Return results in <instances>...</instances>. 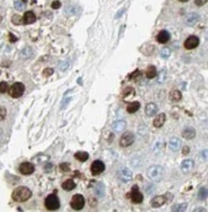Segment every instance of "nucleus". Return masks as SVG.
Returning a JSON list of instances; mask_svg holds the SVG:
<instances>
[{
  "label": "nucleus",
  "instance_id": "1",
  "mask_svg": "<svg viewBox=\"0 0 208 212\" xmlns=\"http://www.w3.org/2000/svg\"><path fill=\"white\" fill-rule=\"evenodd\" d=\"M32 197V191L31 189H28L27 186H19L15 190L12 192V198L14 202H18V203H22V202H26Z\"/></svg>",
  "mask_w": 208,
  "mask_h": 212
},
{
  "label": "nucleus",
  "instance_id": "2",
  "mask_svg": "<svg viewBox=\"0 0 208 212\" xmlns=\"http://www.w3.org/2000/svg\"><path fill=\"white\" fill-rule=\"evenodd\" d=\"M164 168L160 165H151L150 168L147 169V177L150 178L151 181L158 182L164 177Z\"/></svg>",
  "mask_w": 208,
  "mask_h": 212
},
{
  "label": "nucleus",
  "instance_id": "3",
  "mask_svg": "<svg viewBox=\"0 0 208 212\" xmlns=\"http://www.w3.org/2000/svg\"><path fill=\"white\" fill-rule=\"evenodd\" d=\"M60 200H58V196L56 194H48L46 199H44V206L47 210L49 211H55V210H58L60 209Z\"/></svg>",
  "mask_w": 208,
  "mask_h": 212
},
{
  "label": "nucleus",
  "instance_id": "4",
  "mask_svg": "<svg viewBox=\"0 0 208 212\" xmlns=\"http://www.w3.org/2000/svg\"><path fill=\"white\" fill-rule=\"evenodd\" d=\"M8 93L13 98H19V97L22 96L23 93H25V84L21 83V82H15V83H13L11 86Z\"/></svg>",
  "mask_w": 208,
  "mask_h": 212
},
{
  "label": "nucleus",
  "instance_id": "5",
  "mask_svg": "<svg viewBox=\"0 0 208 212\" xmlns=\"http://www.w3.org/2000/svg\"><path fill=\"white\" fill-rule=\"evenodd\" d=\"M84 204H85V199L82 194L77 193V194H74L73 197H71V200H70V206L73 210H76V211H79V210H82L84 208Z\"/></svg>",
  "mask_w": 208,
  "mask_h": 212
},
{
  "label": "nucleus",
  "instance_id": "6",
  "mask_svg": "<svg viewBox=\"0 0 208 212\" xmlns=\"http://www.w3.org/2000/svg\"><path fill=\"white\" fill-rule=\"evenodd\" d=\"M133 143H134V135H133V133H131V131L124 133L119 140V146H122V148H128V146H132Z\"/></svg>",
  "mask_w": 208,
  "mask_h": 212
},
{
  "label": "nucleus",
  "instance_id": "7",
  "mask_svg": "<svg viewBox=\"0 0 208 212\" xmlns=\"http://www.w3.org/2000/svg\"><path fill=\"white\" fill-rule=\"evenodd\" d=\"M90 170H91V173H93L94 176H98V175H101L102 172H104L105 164L103 163L101 159H96V161H94L93 164H91Z\"/></svg>",
  "mask_w": 208,
  "mask_h": 212
},
{
  "label": "nucleus",
  "instance_id": "8",
  "mask_svg": "<svg viewBox=\"0 0 208 212\" xmlns=\"http://www.w3.org/2000/svg\"><path fill=\"white\" fill-rule=\"evenodd\" d=\"M143 193L139 191L138 185H133L132 190H131V202L133 204H140L143 202Z\"/></svg>",
  "mask_w": 208,
  "mask_h": 212
},
{
  "label": "nucleus",
  "instance_id": "9",
  "mask_svg": "<svg viewBox=\"0 0 208 212\" xmlns=\"http://www.w3.org/2000/svg\"><path fill=\"white\" fill-rule=\"evenodd\" d=\"M132 178V171L128 168H123L118 171V179L122 183H129Z\"/></svg>",
  "mask_w": 208,
  "mask_h": 212
},
{
  "label": "nucleus",
  "instance_id": "10",
  "mask_svg": "<svg viewBox=\"0 0 208 212\" xmlns=\"http://www.w3.org/2000/svg\"><path fill=\"white\" fill-rule=\"evenodd\" d=\"M199 44H200V39L198 38V36L190 35L185 40V42H184V47H185L186 49H194V48L198 47V45Z\"/></svg>",
  "mask_w": 208,
  "mask_h": 212
},
{
  "label": "nucleus",
  "instance_id": "11",
  "mask_svg": "<svg viewBox=\"0 0 208 212\" xmlns=\"http://www.w3.org/2000/svg\"><path fill=\"white\" fill-rule=\"evenodd\" d=\"M34 170H35V167H34L32 163H29V162L21 163L20 164V167H19V171H20V173L25 175V176L32 175V173L34 172Z\"/></svg>",
  "mask_w": 208,
  "mask_h": 212
},
{
  "label": "nucleus",
  "instance_id": "12",
  "mask_svg": "<svg viewBox=\"0 0 208 212\" xmlns=\"http://www.w3.org/2000/svg\"><path fill=\"white\" fill-rule=\"evenodd\" d=\"M164 204H166V197L165 194H159V196H155L151 199V206L153 209H158L161 208Z\"/></svg>",
  "mask_w": 208,
  "mask_h": 212
},
{
  "label": "nucleus",
  "instance_id": "13",
  "mask_svg": "<svg viewBox=\"0 0 208 212\" xmlns=\"http://www.w3.org/2000/svg\"><path fill=\"white\" fill-rule=\"evenodd\" d=\"M194 169V161L193 159H185V161H182L181 163V170L184 173H188L190 172L192 170Z\"/></svg>",
  "mask_w": 208,
  "mask_h": 212
},
{
  "label": "nucleus",
  "instance_id": "14",
  "mask_svg": "<svg viewBox=\"0 0 208 212\" xmlns=\"http://www.w3.org/2000/svg\"><path fill=\"white\" fill-rule=\"evenodd\" d=\"M125 129H126V122L124 119H118L112 123V130L115 133H123Z\"/></svg>",
  "mask_w": 208,
  "mask_h": 212
},
{
  "label": "nucleus",
  "instance_id": "15",
  "mask_svg": "<svg viewBox=\"0 0 208 212\" xmlns=\"http://www.w3.org/2000/svg\"><path fill=\"white\" fill-rule=\"evenodd\" d=\"M157 41L159 42V44H166V42H168L170 41V39H171V34L168 33V31H165V29H163V31H160L158 34H157Z\"/></svg>",
  "mask_w": 208,
  "mask_h": 212
},
{
  "label": "nucleus",
  "instance_id": "16",
  "mask_svg": "<svg viewBox=\"0 0 208 212\" xmlns=\"http://www.w3.org/2000/svg\"><path fill=\"white\" fill-rule=\"evenodd\" d=\"M158 113V106L155 104V102H150L145 106V114L147 116H155Z\"/></svg>",
  "mask_w": 208,
  "mask_h": 212
},
{
  "label": "nucleus",
  "instance_id": "17",
  "mask_svg": "<svg viewBox=\"0 0 208 212\" xmlns=\"http://www.w3.org/2000/svg\"><path fill=\"white\" fill-rule=\"evenodd\" d=\"M36 20V15L33 11H27L23 14V24L26 25H31V24H34Z\"/></svg>",
  "mask_w": 208,
  "mask_h": 212
},
{
  "label": "nucleus",
  "instance_id": "18",
  "mask_svg": "<svg viewBox=\"0 0 208 212\" xmlns=\"http://www.w3.org/2000/svg\"><path fill=\"white\" fill-rule=\"evenodd\" d=\"M199 20H200V15L198 13H195V12L188 13L186 15V24L188 26H193V25H195Z\"/></svg>",
  "mask_w": 208,
  "mask_h": 212
},
{
  "label": "nucleus",
  "instance_id": "19",
  "mask_svg": "<svg viewBox=\"0 0 208 212\" xmlns=\"http://www.w3.org/2000/svg\"><path fill=\"white\" fill-rule=\"evenodd\" d=\"M181 146V141L178 138V137H172L170 141H168V148L172 151H178L179 148Z\"/></svg>",
  "mask_w": 208,
  "mask_h": 212
},
{
  "label": "nucleus",
  "instance_id": "20",
  "mask_svg": "<svg viewBox=\"0 0 208 212\" xmlns=\"http://www.w3.org/2000/svg\"><path fill=\"white\" fill-rule=\"evenodd\" d=\"M165 121H166V115H165L164 113H161L159 115H157L153 119V125H155V128H161L163 125H164Z\"/></svg>",
  "mask_w": 208,
  "mask_h": 212
},
{
  "label": "nucleus",
  "instance_id": "21",
  "mask_svg": "<svg viewBox=\"0 0 208 212\" xmlns=\"http://www.w3.org/2000/svg\"><path fill=\"white\" fill-rule=\"evenodd\" d=\"M33 55H34V50H33L32 47H25V48L20 52V58H21L22 60H27V59L33 58Z\"/></svg>",
  "mask_w": 208,
  "mask_h": 212
},
{
  "label": "nucleus",
  "instance_id": "22",
  "mask_svg": "<svg viewBox=\"0 0 208 212\" xmlns=\"http://www.w3.org/2000/svg\"><path fill=\"white\" fill-rule=\"evenodd\" d=\"M182 137L185 140H193L195 137V130L192 127H187L182 130Z\"/></svg>",
  "mask_w": 208,
  "mask_h": 212
},
{
  "label": "nucleus",
  "instance_id": "23",
  "mask_svg": "<svg viewBox=\"0 0 208 212\" xmlns=\"http://www.w3.org/2000/svg\"><path fill=\"white\" fill-rule=\"evenodd\" d=\"M139 108H140V102L134 101V102L129 103L128 107H126V111L130 113V114H134V113H137V111L139 110Z\"/></svg>",
  "mask_w": 208,
  "mask_h": 212
},
{
  "label": "nucleus",
  "instance_id": "24",
  "mask_svg": "<svg viewBox=\"0 0 208 212\" xmlns=\"http://www.w3.org/2000/svg\"><path fill=\"white\" fill-rule=\"evenodd\" d=\"M49 158H50V157H49L48 155L39 154V155H36L35 157H33V158H32V161H34V162H35V163H38V164H42V163H44V162L47 163V162L49 161Z\"/></svg>",
  "mask_w": 208,
  "mask_h": 212
},
{
  "label": "nucleus",
  "instance_id": "25",
  "mask_svg": "<svg viewBox=\"0 0 208 212\" xmlns=\"http://www.w3.org/2000/svg\"><path fill=\"white\" fill-rule=\"evenodd\" d=\"M140 52H142L143 54H145V55H151V54H153V52H155V46L151 44L143 45L142 47H140Z\"/></svg>",
  "mask_w": 208,
  "mask_h": 212
},
{
  "label": "nucleus",
  "instance_id": "26",
  "mask_svg": "<svg viewBox=\"0 0 208 212\" xmlns=\"http://www.w3.org/2000/svg\"><path fill=\"white\" fill-rule=\"evenodd\" d=\"M158 74V72H157V68H155L153 65H150V66L147 67V69H146V77L147 79H155V76Z\"/></svg>",
  "mask_w": 208,
  "mask_h": 212
},
{
  "label": "nucleus",
  "instance_id": "27",
  "mask_svg": "<svg viewBox=\"0 0 208 212\" xmlns=\"http://www.w3.org/2000/svg\"><path fill=\"white\" fill-rule=\"evenodd\" d=\"M170 98H171V101H173V102H179L182 98L181 92H180V90H178V89L172 90V92L170 93Z\"/></svg>",
  "mask_w": 208,
  "mask_h": 212
},
{
  "label": "nucleus",
  "instance_id": "28",
  "mask_svg": "<svg viewBox=\"0 0 208 212\" xmlns=\"http://www.w3.org/2000/svg\"><path fill=\"white\" fill-rule=\"evenodd\" d=\"M75 182L73 181V179H66V181L63 182L62 183V189H64L66 191H71V190H74L75 189Z\"/></svg>",
  "mask_w": 208,
  "mask_h": 212
},
{
  "label": "nucleus",
  "instance_id": "29",
  "mask_svg": "<svg viewBox=\"0 0 208 212\" xmlns=\"http://www.w3.org/2000/svg\"><path fill=\"white\" fill-rule=\"evenodd\" d=\"M75 158L80 162H85L89 158V154L87 151H77L75 154Z\"/></svg>",
  "mask_w": 208,
  "mask_h": 212
},
{
  "label": "nucleus",
  "instance_id": "30",
  "mask_svg": "<svg viewBox=\"0 0 208 212\" xmlns=\"http://www.w3.org/2000/svg\"><path fill=\"white\" fill-rule=\"evenodd\" d=\"M187 208H188V205L187 203H181V204H175V205H173L172 206V211L173 212H181V211H186Z\"/></svg>",
  "mask_w": 208,
  "mask_h": 212
},
{
  "label": "nucleus",
  "instance_id": "31",
  "mask_svg": "<svg viewBox=\"0 0 208 212\" xmlns=\"http://www.w3.org/2000/svg\"><path fill=\"white\" fill-rule=\"evenodd\" d=\"M157 75H158V74H157ZM167 76H168L167 71H166L165 68H163V69L159 72V75H158V82H159V83H164L165 81L167 80Z\"/></svg>",
  "mask_w": 208,
  "mask_h": 212
},
{
  "label": "nucleus",
  "instance_id": "32",
  "mask_svg": "<svg viewBox=\"0 0 208 212\" xmlns=\"http://www.w3.org/2000/svg\"><path fill=\"white\" fill-rule=\"evenodd\" d=\"M134 94H136L134 88H132V87H126V88L123 90V93H122V97H123V98H126L128 96H134Z\"/></svg>",
  "mask_w": 208,
  "mask_h": 212
},
{
  "label": "nucleus",
  "instance_id": "33",
  "mask_svg": "<svg viewBox=\"0 0 208 212\" xmlns=\"http://www.w3.org/2000/svg\"><path fill=\"white\" fill-rule=\"evenodd\" d=\"M27 0H17L14 1V7L17 11H23L25 9V6H26Z\"/></svg>",
  "mask_w": 208,
  "mask_h": 212
},
{
  "label": "nucleus",
  "instance_id": "34",
  "mask_svg": "<svg viewBox=\"0 0 208 212\" xmlns=\"http://www.w3.org/2000/svg\"><path fill=\"white\" fill-rule=\"evenodd\" d=\"M207 188L202 186V188H200L199 192H198V198L200 200H205V199H207Z\"/></svg>",
  "mask_w": 208,
  "mask_h": 212
},
{
  "label": "nucleus",
  "instance_id": "35",
  "mask_svg": "<svg viewBox=\"0 0 208 212\" xmlns=\"http://www.w3.org/2000/svg\"><path fill=\"white\" fill-rule=\"evenodd\" d=\"M95 192H96L98 197H103L104 196V185H103L102 183H97V185L95 188Z\"/></svg>",
  "mask_w": 208,
  "mask_h": 212
},
{
  "label": "nucleus",
  "instance_id": "36",
  "mask_svg": "<svg viewBox=\"0 0 208 212\" xmlns=\"http://www.w3.org/2000/svg\"><path fill=\"white\" fill-rule=\"evenodd\" d=\"M171 53H172V52H171V49L170 48H167V47H166V48H163L161 49V50H160V58L161 59H164V60H166V59H168L170 58V56H171Z\"/></svg>",
  "mask_w": 208,
  "mask_h": 212
},
{
  "label": "nucleus",
  "instance_id": "37",
  "mask_svg": "<svg viewBox=\"0 0 208 212\" xmlns=\"http://www.w3.org/2000/svg\"><path fill=\"white\" fill-rule=\"evenodd\" d=\"M12 22L17 26L18 25H23V18L20 17L19 14H14V15H12Z\"/></svg>",
  "mask_w": 208,
  "mask_h": 212
},
{
  "label": "nucleus",
  "instance_id": "38",
  "mask_svg": "<svg viewBox=\"0 0 208 212\" xmlns=\"http://www.w3.org/2000/svg\"><path fill=\"white\" fill-rule=\"evenodd\" d=\"M142 75H143L142 71L136 69V71L133 72V73H131V74L129 75V79H130V80H137L138 77H142Z\"/></svg>",
  "mask_w": 208,
  "mask_h": 212
},
{
  "label": "nucleus",
  "instance_id": "39",
  "mask_svg": "<svg viewBox=\"0 0 208 212\" xmlns=\"http://www.w3.org/2000/svg\"><path fill=\"white\" fill-rule=\"evenodd\" d=\"M6 92H8V84H7V82L3 81V82H0V93L4 94Z\"/></svg>",
  "mask_w": 208,
  "mask_h": 212
},
{
  "label": "nucleus",
  "instance_id": "40",
  "mask_svg": "<svg viewBox=\"0 0 208 212\" xmlns=\"http://www.w3.org/2000/svg\"><path fill=\"white\" fill-rule=\"evenodd\" d=\"M68 67H69V63L66 62V61H62V62H60V63H58V69H60V71H62V72L67 71V69H68Z\"/></svg>",
  "mask_w": 208,
  "mask_h": 212
},
{
  "label": "nucleus",
  "instance_id": "41",
  "mask_svg": "<svg viewBox=\"0 0 208 212\" xmlns=\"http://www.w3.org/2000/svg\"><path fill=\"white\" fill-rule=\"evenodd\" d=\"M60 170L63 172H68V171H70V167L68 163H61L60 164Z\"/></svg>",
  "mask_w": 208,
  "mask_h": 212
},
{
  "label": "nucleus",
  "instance_id": "42",
  "mask_svg": "<svg viewBox=\"0 0 208 212\" xmlns=\"http://www.w3.org/2000/svg\"><path fill=\"white\" fill-rule=\"evenodd\" d=\"M54 74V69L53 68H44L43 72H42V75L43 76H50Z\"/></svg>",
  "mask_w": 208,
  "mask_h": 212
},
{
  "label": "nucleus",
  "instance_id": "43",
  "mask_svg": "<svg viewBox=\"0 0 208 212\" xmlns=\"http://www.w3.org/2000/svg\"><path fill=\"white\" fill-rule=\"evenodd\" d=\"M60 7H61V3L58 0H54L53 3H52V8L53 9H58Z\"/></svg>",
  "mask_w": 208,
  "mask_h": 212
},
{
  "label": "nucleus",
  "instance_id": "44",
  "mask_svg": "<svg viewBox=\"0 0 208 212\" xmlns=\"http://www.w3.org/2000/svg\"><path fill=\"white\" fill-rule=\"evenodd\" d=\"M6 114H7L6 109H5L4 107H0V121H1V119H5Z\"/></svg>",
  "mask_w": 208,
  "mask_h": 212
},
{
  "label": "nucleus",
  "instance_id": "45",
  "mask_svg": "<svg viewBox=\"0 0 208 212\" xmlns=\"http://www.w3.org/2000/svg\"><path fill=\"white\" fill-rule=\"evenodd\" d=\"M8 40H9V42L14 44V42H17V41H18V36H15L13 33H9V34H8Z\"/></svg>",
  "mask_w": 208,
  "mask_h": 212
},
{
  "label": "nucleus",
  "instance_id": "46",
  "mask_svg": "<svg viewBox=\"0 0 208 212\" xmlns=\"http://www.w3.org/2000/svg\"><path fill=\"white\" fill-rule=\"evenodd\" d=\"M194 3L198 7H201V6H204V5L207 4V0H194Z\"/></svg>",
  "mask_w": 208,
  "mask_h": 212
},
{
  "label": "nucleus",
  "instance_id": "47",
  "mask_svg": "<svg viewBox=\"0 0 208 212\" xmlns=\"http://www.w3.org/2000/svg\"><path fill=\"white\" fill-rule=\"evenodd\" d=\"M66 13L69 14V15H71V14H75L76 13L75 7H74V6H71V7H68V8H67V11H66Z\"/></svg>",
  "mask_w": 208,
  "mask_h": 212
},
{
  "label": "nucleus",
  "instance_id": "48",
  "mask_svg": "<svg viewBox=\"0 0 208 212\" xmlns=\"http://www.w3.org/2000/svg\"><path fill=\"white\" fill-rule=\"evenodd\" d=\"M165 197H166V203H168L173 199V194L171 192H167V193H165Z\"/></svg>",
  "mask_w": 208,
  "mask_h": 212
},
{
  "label": "nucleus",
  "instance_id": "49",
  "mask_svg": "<svg viewBox=\"0 0 208 212\" xmlns=\"http://www.w3.org/2000/svg\"><path fill=\"white\" fill-rule=\"evenodd\" d=\"M190 146H184V148H182V154L184 155H187V154H190Z\"/></svg>",
  "mask_w": 208,
  "mask_h": 212
},
{
  "label": "nucleus",
  "instance_id": "50",
  "mask_svg": "<svg viewBox=\"0 0 208 212\" xmlns=\"http://www.w3.org/2000/svg\"><path fill=\"white\" fill-rule=\"evenodd\" d=\"M53 168V165H52V163H49V162H47V164H46V167H44V170L46 171H50V169Z\"/></svg>",
  "mask_w": 208,
  "mask_h": 212
},
{
  "label": "nucleus",
  "instance_id": "51",
  "mask_svg": "<svg viewBox=\"0 0 208 212\" xmlns=\"http://www.w3.org/2000/svg\"><path fill=\"white\" fill-rule=\"evenodd\" d=\"M124 11H125L124 8H123V9H120V11H119V13H118V14H117V15H116V18H119L120 15H122V14L124 13Z\"/></svg>",
  "mask_w": 208,
  "mask_h": 212
},
{
  "label": "nucleus",
  "instance_id": "52",
  "mask_svg": "<svg viewBox=\"0 0 208 212\" xmlns=\"http://www.w3.org/2000/svg\"><path fill=\"white\" fill-rule=\"evenodd\" d=\"M204 158L207 159V150H204Z\"/></svg>",
  "mask_w": 208,
  "mask_h": 212
},
{
  "label": "nucleus",
  "instance_id": "53",
  "mask_svg": "<svg viewBox=\"0 0 208 212\" xmlns=\"http://www.w3.org/2000/svg\"><path fill=\"white\" fill-rule=\"evenodd\" d=\"M178 1H180V3H187L188 0H178Z\"/></svg>",
  "mask_w": 208,
  "mask_h": 212
},
{
  "label": "nucleus",
  "instance_id": "54",
  "mask_svg": "<svg viewBox=\"0 0 208 212\" xmlns=\"http://www.w3.org/2000/svg\"><path fill=\"white\" fill-rule=\"evenodd\" d=\"M1 133H3V130H1V129H0V137H1Z\"/></svg>",
  "mask_w": 208,
  "mask_h": 212
}]
</instances>
